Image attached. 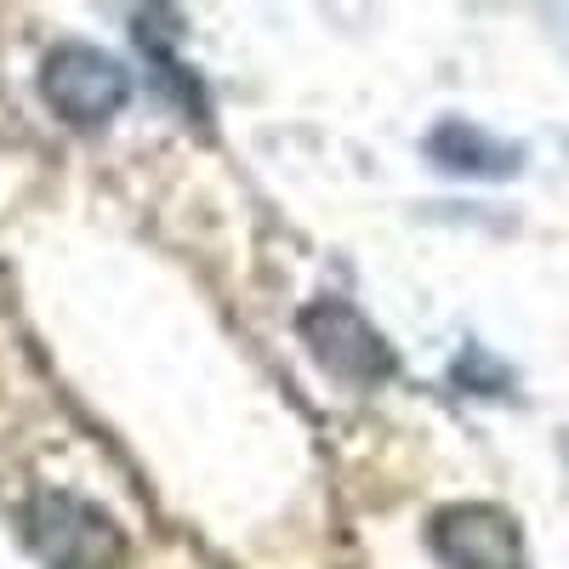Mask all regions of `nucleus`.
<instances>
[{"label":"nucleus","mask_w":569,"mask_h":569,"mask_svg":"<svg viewBox=\"0 0 569 569\" xmlns=\"http://www.w3.org/2000/svg\"><path fill=\"white\" fill-rule=\"evenodd\" d=\"M29 547L46 569H120L126 536L120 525L86 496L40 490L29 507Z\"/></svg>","instance_id":"nucleus-1"},{"label":"nucleus","mask_w":569,"mask_h":569,"mask_svg":"<svg viewBox=\"0 0 569 569\" xmlns=\"http://www.w3.org/2000/svg\"><path fill=\"white\" fill-rule=\"evenodd\" d=\"M40 98L58 120L69 126H103L126 109L131 98V74L120 58H109L103 46H58V52H46L40 63Z\"/></svg>","instance_id":"nucleus-2"},{"label":"nucleus","mask_w":569,"mask_h":569,"mask_svg":"<svg viewBox=\"0 0 569 569\" xmlns=\"http://www.w3.org/2000/svg\"><path fill=\"white\" fill-rule=\"evenodd\" d=\"M302 337H308V353L337 376V382H353V388H376V382H388V376L399 370L393 348L370 330V319L342 302V297H319L302 308Z\"/></svg>","instance_id":"nucleus-3"},{"label":"nucleus","mask_w":569,"mask_h":569,"mask_svg":"<svg viewBox=\"0 0 569 569\" xmlns=\"http://www.w3.org/2000/svg\"><path fill=\"white\" fill-rule=\"evenodd\" d=\"M427 541L445 558V569H525V536H518L512 512L490 501H456L433 512Z\"/></svg>","instance_id":"nucleus-4"},{"label":"nucleus","mask_w":569,"mask_h":569,"mask_svg":"<svg viewBox=\"0 0 569 569\" xmlns=\"http://www.w3.org/2000/svg\"><path fill=\"white\" fill-rule=\"evenodd\" d=\"M427 154H433L445 171H461V177H512L518 171L512 142H496L472 120H445L433 137H427Z\"/></svg>","instance_id":"nucleus-5"}]
</instances>
